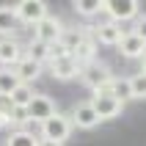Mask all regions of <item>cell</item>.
<instances>
[{
	"label": "cell",
	"mask_w": 146,
	"mask_h": 146,
	"mask_svg": "<svg viewBox=\"0 0 146 146\" xmlns=\"http://www.w3.org/2000/svg\"><path fill=\"white\" fill-rule=\"evenodd\" d=\"M127 80H130V97L132 99H146V74L138 72L132 77H127Z\"/></svg>",
	"instance_id": "23"
},
{
	"label": "cell",
	"mask_w": 146,
	"mask_h": 146,
	"mask_svg": "<svg viewBox=\"0 0 146 146\" xmlns=\"http://www.w3.org/2000/svg\"><path fill=\"white\" fill-rule=\"evenodd\" d=\"M28 58H31V61H36V64H41V66L50 64V44L31 39V41H28Z\"/></svg>",
	"instance_id": "19"
},
{
	"label": "cell",
	"mask_w": 146,
	"mask_h": 146,
	"mask_svg": "<svg viewBox=\"0 0 146 146\" xmlns=\"http://www.w3.org/2000/svg\"><path fill=\"white\" fill-rule=\"evenodd\" d=\"M61 33H64V22L58 19V17L47 14L41 22L33 25V39L36 41H44V44H55L61 39Z\"/></svg>",
	"instance_id": "8"
},
{
	"label": "cell",
	"mask_w": 146,
	"mask_h": 146,
	"mask_svg": "<svg viewBox=\"0 0 146 146\" xmlns=\"http://www.w3.org/2000/svg\"><path fill=\"white\" fill-rule=\"evenodd\" d=\"M91 108L97 110L99 121H110V119H119V116L124 113V105L119 102V99H113L108 91H97V94H91Z\"/></svg>",
	"instance_id": "5"
},
{
	"label": "cell",
	"mask_w": 146,
	"mask_h": 146,
	"mask_svg": "<svg viewBox=\"0 0 146 146\" xmlns=\"http://www.w3.org/2000/svg\"><path fill=\"white\" fill-rule=\"evenodd\" d=\"M55 113H58V108H55V102L50 99V94H36V97L31 99V105L25 108V116H28V121H33V124H44L50 116H55Z\"/></svg>",
	"instance_id": "6"
},
{
	"label": "cell",
	"mask_w": 146,
	"mask_h": 146,
	"mask_svg": "<svg viewBox=\"0 0 146 146\" xmlns=\"http://www.w3.org/2000/svg\"><path fill=\"white\" fill-rule=\"evenodd\" d=\"M130 31H132V33H138L141 39L146 41V14H143V11H141V14L135 17V25H132Z\"/></svg>",
	"instance_id": "24"
},
{
	"label": "cell",
	"mask_w": 146,
	"mask_h": 146,
	"mask_svg": "<svg viewBox=\"0 0 146 146\" xmlns=\"http://www.w3.org/2000/svg\"><path fill=\"white\" fill-rule=\"evenodd\" d=\"M14 17H17V22H25V25H36L41 22L44 17L50 14L47 11V3L44 0H19V3H14Z\"/></svg>",
	"instance_id": "4"
},
{
	"label": "cell",
	"mask_w": 146,
	"mask_h": 146,
	"mask_svg": "<svg viewBox=\"0 0 146 146\" xmlns=\"http://www.w3.org/2000/svg\"><path fill=\"white\" fill-rule=\"evenodd\" d=\"M141 0H105L102 3V14H108V19L116 25L121 22H130L141 14Z\"/></svg>",
	"instance_id": "3"
},
{
	"label": "cell",
	"mask_w": 146,
	"mask_h": 146,
	"mask_svg": "<svg viewBox=\"0 0 146 146\" xmlns=\"http://www.w3.org/2000/svg\"><path fill=\"white\" fill-rule=\"evenodd\" d=\"M105 91H108L113 99H119L121 105L132 99V97H130V80H127V77H113V80H110V86H108Z\"/></svg>",
	"instance_id": "17"
},
{
	"label": "cell",
	"mask_w": 146,
	"mask_h": 146,
	"mask_svg": "<svg viewBox=\"0 0 146 146\" xmlns=\"http://www.w3.org/2000/svg\"><path fill=\"white\" fill-rule=\"evenodd\" d=\"M80 80H83V86L91 91V94H97V91H105L108 86H110V80H113V72H110V66L108 64H102V61H94V64H88V66H83L80 69Z\"/></svg>",
	"instance_id": "2"
},
{
	"label": "cell",
	"mask_w": 146,
	"mask_h": 146,
	"mask_svg": "<svg viewBox=\"0 0 146 146\" xmlns=\"http://www.w3.org/2000/svg\"><path fill=\"white\" fill-rule=\"evenodd\" d=\"M86 36H88V28H64V33H61L58 44H61V47H64L66 52L72 55V52H74V47H77V44H80Z\"/></svg>",
	"instance_id": "15"
},
{
	"label": "cell",
	"mask_w": 146,
	"mask_h": 146,
	"mask_svg": "<svg viewBox=\"0 0 146 146\" xmlns=\"http://www.w3.org/2000/svg\"><path fill=\"white\" fill-rule=\"evenodd\" d=\"M50 74H52L55 80L66 83V80L80 77V66L74 64V58H72V55H66V58H58V61H50Z\"/></svg>",
	"instance_id": "11"
},
{
	"label": "cell",
	"mask_w": 146,
	"mask_h": 146,
	"mask_svg": "<svg viewBox=\"0 0 146 146\" xmlns=\"http://www.w3.org/2000/svg\"><path fill=\"white\" fill-rule=\"evenodd\" d=\"M39 146H64V143H50V141H41Z\"/></svg>",
	"instance_id": "26"
},
{
	"label": "cell",
	"mask_w": 146,
	"mask_h": 146,
	"mask_svg": "<svg viewBox=\"0 0 146 146\" xmlns=\"http://www.w3.org/2000/svg\"><path fill=\"white\" fill-rule=\"evenodd\" d=\"M102 3L105 0H74L72 8L80 17H97V14H102Z\"/></svg>",
	"instance_id": "21"
},
{
	"label": "cell",
	"mask_w": 146,
	"mask_h": 146,
	"mask_svg": "<svg viewBox=\"0 0 146 146\" xmlns=\"http://www.w3.org/2000/svg\"><path fill=\"white\" fill-rule=\"evenodd\" d=\"M22 58H25L22 44H19L14 36L0 39V66H3V69H14V66L22 61Z\"/></svg>",
	"instance_id": "10"
},
{
	"label": "cell",
	"mask_w": 146,
	"mask_h": 146,
	"mask_svg": "<svg viewBox=\"0 0 146 146\" xmlns=\"http://www.w3.org/2000/svg\"><path fill=\"white\" fill-rule=\"evenodd\" d=\"M141 72L146 74V52H143V55H141Z\"/></svg>",
	"instance_id": "25"
},
{
	"label": "cell",
	"mask_w": 146,
	"mask_h": 146,
	"mask_svg": "<svg viewBox=\"0 0 146 146\" xmlns=\"http://www.w3.org/2000/svg\"><path fill=\"white\" fill-rule=\"evenodd\" d=\"M19 86V80H17V74L11 72V69H0V97L8 99V94Z\"/></svg>",
	"instance_id": "22"
},
{
	"label": "cell",
	"mask_w": 146,
	"mask_h": 146,
	"mask_svg": "<svg viewBox=\"0 0 146 146\" xmlns=\"http://www.w3.org/2000/svg\"><path fill=\"white\" fill-rule=\"evenodd\" d=\"M17 17H14V8L11 6H0V39H8L11 33L17 31Z\"/></svg>",
	"instance_id": "18"
},
{
	"label": "cell",
	"mask_w": 146,
	"mask_h": 146,
	"mask_svg": "<svg viewBox=\"0 0 146 146\" xmlns=\"http://www.w3.org/2000/svg\"><path fill=\"white\" fill-rule=\"evenodd\" d=\"M11 72L17 74V80H19V83H28V86H33V83L41 77V64H36V61H31V58L25 55L22 61H19V64L11 69Z\"/></svg>",
	"instance_id": "14"
},
{
	"label": "cell",
	"mask_w": 146,
	"mask_h": 146,
	"mask_svg": "<svg viewBox=\"0 0 146 146\" xmlns=\"http://www.w3.org/2000/svg\"><path fill=\"white\" fill-rule=\"evenodd\" d=\"M88 33H91V39L97 41V47H99V44H102V47H119V41H121V36H124L121 25L110 22V19L94 25V28H88Z\"/></svg>",
	"instance_id": "7"
},
{
	"label": "cell",
	"mask_w": 146,
	"mask_h": 146,
	"mask_svg": "<svg viewBox=\"0 0 146 146\" xmlns=\"http://www.w3.org/2000/svg\"><path fill=\"white\" fill-rule=\"evenodd\" d=\"M39 135H33L28 130H14L11 135L6 138V146H39Z\"/></svg>",
	"instance_id": "20"
},
{
	"label": "cell",
	"mask_w": 146,
	"mask_h": 146,
	"mask_svg": "<svg viewBox=\"0 0 146 146\" xmlns=\"http://www.w3.org/2000/svg\"><path fill=\"white\" fill-rule=\"evenodd\" d=\"M97 52H99V47H97V41L91 39V33H88V36H86V39L74 47L72 58H74V64L83 69V66H88V64H94V61H97Z\"/></svg>",
	"instance_id": "13"
},
{
	"label": "cell",
	"mask_w": 146,
	"mask_h": 146,
	"mask_svg": "<svg viewBox=\"0 0 146 146\" xmlns=\"http://www.w3.org/2000/svg\"><path fill=\"white\" fill-rule=\"evenodd\" d=\"M36 97V91H33V86H28V83H19V86H17L14 91H11V94H8V105L11 108H28L31 105V99Z\"/></svg>",
	"instance_id": "16"
},
{
	"label": "cell",
	"mask_w": 146,
	"mask_h": 146,
	"mask_svg": "<svg viewBox=\"0 0 146 146\" xmlns=\"http://www.w3.org/2000/svg\"><path fill=\"white\" fill-rule=\"evenodd\" d=\"M69 121L77 130H94V127H99V116L91 108V102H77L72 108V113H69Z\"/></svg>",
	"instance_id": "9"
},
{
	"label": "cell",
	"mask_w": 146,
	"mask_h": 146,
	"mask_svg": "<svg viewBox=\"0 0 146 146\" xmlns=\"http://www.w3.org/2000/svg\"><path fill=\"white\" fill-rule=\"evenodd\" d=\"M119 50H121V55H124V58H138V61H141V55L146 52V41L141 39L138 33L124 31L121 41H119Z\"/></svg>",
	"instance_id": "12"
},
{
	"label": "cell",
	"mask_w": 146,
	"mask_h": 146,
	"mask_svg": "<svg viewBox=\"0 0 146 146\" xmlns=\"http://www.w3.org/2000/svg\"><path fill=\"white\" fill-rule=\"evenodd\" d=\"M72 121H69V113H55L50 116L44 124H39V141H50V143H64L72 135Z\"/></svg>",
	"instance_id": "1"
}]
</instances>
